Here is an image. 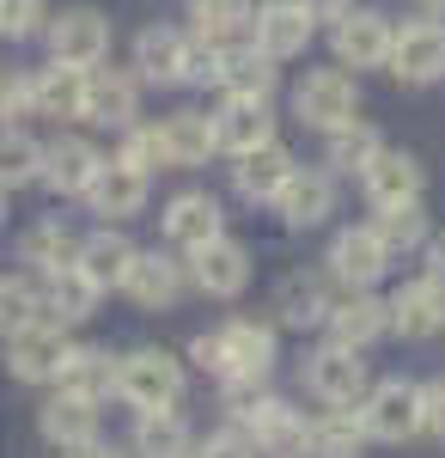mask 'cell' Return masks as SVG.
<instances>
[{"mask_svg": "<svg viewBox=\"0 0 445 458\" xmlns=\"http://www.w3.org/2000/svg\"><path fill=\"white\" fill-rule=\"evenodd\" d=\"M189 354L202 360L214 379H226V386H263V379L274 373V324L232 318V324H220V330L196 336Z\"/></svg>", "mask_w": 445, "mask_h": 458, "instance_id": "cell-1", "label": "cell"}, {"mask_svg": "<svg viewBox=\"0 0 445 458\" xmlns=\"http://www.w3.org/2000/svg\"><path fill=\"white\" fill-rule=\"evenodd\" d=\"M293 116H299L306 129H323V135L360 123V80L348 68H311L306 80L293 86Z\"/></svg>", "mask_w": 445, "mask_h": 458, "instance_id": "cell-2", "label": "cell"}, {"mask_svg": "<svg viewBox=\"0 0 445 458\" xmlns=\"http://www.w3.org/2000/svg\"><path fill=\"white\" fill-rule=\"evenodd\" d=\"M116 397L122 403H135L140 416L147 410H172L177 397H183V360L165 349H135L116 360Z\"/></svg>", "mask_w": 445, "mask_h": 458, "instance_id": "cell-3", "label": "cell"}, {"mask_svg": "<svg viewBox=\"0 0 445 458\" xmlns=\"http://www.w3.org/2000/svg\"><path fill=\"white\" fill-rule=\"evenodd\" d=\"M49 62H62V68H98L104 55H110V19H104L98 6H62V13H49Z\"/></svg>", "mask_w": 445, "mask_h": 458, "instance_id": "cell-4", "label": "cell"}, {"mask_svg": "<svg viewBox=\"0 0 445 458\" xmlns=\"http://www.w3.org/2000/svg\"><path fill=\"white\" fill-rule=\"evenodd\" d=\"M306 391L323 403V410H360L366 403V360L360 349H342V343H323V349L306 360Z\"/></svg>", "mask_w": 445, "mask_h": 458, "instance_id": "cell-5", "label": "cell"}, {"mask_svg": "<svg viewBox=\"0 0 445 458\" xmlns=\"http://www.w3.org/2000/svg\"><path fill=\"white\" fill-rule=\"evenodd\" d=\"M360 434H366V440H384V446L415 440V434H421V386H409V379L373 386L366 403H360Z\"/></svg>", "mask_w": 445, "mask_h": 458, "instance_id": "cell-6", "label": "cell"}, {"mask_svg": "<svg viewBox=\"0 0 445 458\" xmlns=\"http://www.w3.org/2000/svg\"><path fill=\"white\" fill-rule=\"evenodd\" d=\"M68 354L73 343L62 324H25L19 336H6V373L25 379V386H62Z\"/></svg>", "mask_w": 445, "mask_h": 458, "instance_id": "cell-7", "label": "cell"}, {"mask_svg": "<svg viewBox=\"0 0 445 458\" xmlns=\"http://www.w3.org/2000/svg\"><path fill=\"white\" fill-rule=\"evenodd\" d=\"M232 416H239V434L256 453H269V458H299L306 453V416H299L293 403H281V397H250Z\"/></svg>", "mask_w": 445, "mask_h": 458, "instance_id": "cell-8", "label": "cell"}, {"mask_svg": "<svg viewBox=\"0 0 445 458\" xmlns=\"http://www.w3.org/2000/svg\"><path fill=\"white\" fill-rule=\"evenodd\" d=\"M403 86H433L445 80V19H409L403 31L390 37V62Z\"/></svg>", "mask_w": 445, "mask_h": 458, "instance_id": "cell-9", "label": "cell"}, {"mask_svg": "<svg viewBox=\"0 0 445 458\" xmlns=\"http://www.w3.org/2000/svg\"><path fill=\"white\" fill-rule=\"evenodd\" d=\"M135 80H147V86L196 80V37H183L177 25H147L135 37Z\"/></svg>", "mask_w": 445, "mask_h": 458, "instance_id": "cell-10", "label": "cell"}, {"mask_svg": "<svg viewBox=\"0 0 445 458\" xmlns=\"http://www.w3.org/2000/svg\"><path fill=\"white\" fill-rule=\"evenodd\" d=\"M311 37H317V19H311L299 0H263L256 19H250V43H256L269 62H293V55H306Z\"/></svg>", "mask_w": 445, "mask_h": 458, "instance_id": "cell-11", "label": "cell"}, {"mask_svg": "<svg viewBox=\"0 0 445 458\" xmlns=\"http://www.w3.org/2000/svg\"><path fill=\"white\" fill-rule=\"evenodd\" d=\"M390 37H397V25L378 6H348L336 19V31H330V43H336L342 68H384L390 62Z\"/></svg>", "mask_w": 445, "mask_h": 458, "instance_id": "cell-12", "label": "cell"}, {"mask_svg": "<svg viewBox=\"0 0 445 458\" xmlns=\"http://www.w3.org/2000/svg\"><path fill=\"white\" fill-rule=\"evenodd\" d=\"M189 282L202 287L207 300H239L244 287H250V250L239 239H207L202 250H189Z\"/></svg>", "mask_w": 445, "mask_h": 458, "instance_id": "cell-13", "label": "cell"}, {"mask_svg": "<svg viewBox=\"0 0 445 458\" xmlns=\"http://www.w3.org/2000/svg\"><path fill=\"white\" fill-rule=\"evenodd\" d=\"M421 183H427V165L403 153V147H378V159L360 172V190L373 208H397V202H421Z\"/></svg>", "mask_w": 445, "mask_h": 458, "instance_id": "cell-14", "label": "cell"}, {"mask_svg": "<svg viewBox=\"0 0 445 458\" xmlns=\"http://www.w3.org/2000/svg\"><path fill=\"white\" fill-rule=\"evenodd\" d=\"M226 98H274V62L256 49V43H226L214 49V73H207Z\"/></svg>", "mask_w": 445, "mask_h": 458, "instance_id": "cell-15", "label": "cell"}, {"mask_svg": "<svg viewBox=\"0 0 445 458\" xmlns=\"http://www.w3.org/2000/svg\"><path fill=\"white\" fill-rule=\"evenodd\" d=\"M323 324H330V343H342V349H373L378 336L390 330V312H384V300H378V293L348 287L342 300H330Z\"/></svg>", "mask_w": 445, "mask_h": 458, "instance_id": "cell-16", "label": "cell"}, {"mask_svg": "<svg viewBox=\"0 0 445 458\" xmlns=\"http://www.w3.org/2000/svg\"><path fill=\"white\" fill-rule=\"evenodd\" d=\"M135 116H140V80L135 73H86V123H98V129H135Z\"/></svg>", "mask_w": 445, "mask_h": 458, "instance_id": "cell-17", "label": "cell"}, {"mask_svg": "<svg viewBox=\"0 0 445 458\" xmlns=\"http://www.w3.org/2000/svg\"><path fill=\"white\" fill-rule=\"evenodd\" d=\"M384 312H390V330H397V336L427 343V336H440V330H445V293L421 276V282L397 287V293L384 300Z\"/></svg>", "mask_w": 445, "mask_h": 458, "instance_id": "cell-18", "label": "cell"}, {"mask_svg": "<svg viewBox=\"0 0 445 458\" xmlns=\"http://www.w3.org/2000/svg\"><path fill=\"white\" fill-rule=\"evenodd\" d=\"M122 293L135 300L140 312H172L177 293H183V263L159 257V250H135V263L122 276Z\"/></svg>", "mask_w": 445, "mask_h": 458, "instance_id": "cell-19", "label": "cell"}, {"mask_svg": "<svg viewBox=\"0 0 445 458\" xmlns=\"http://www.w3.org/2000/svg\"><path fill=\"white\" fill-rule=\"evenodd\" d=\"M299 172L293 165V153L281 141H263L250 147V153H239V165H232V190H239L244 202H274L281 190H287V177Z\"/></svg>", "mask_w": 445, "mask_h": 458, "instance_id": "cell-20", "label": "cell"}, {"mask_svg": "<svg viewBox=\"0 0 445 458\" xmlns=\"http://www.w3.org/2000/svg\"><path fill=\"white\" fill-rule=\"evenodd\" d=\"M165 239H172L177 250H202L207 239H220V226H226V214H220V202L207 196V190H183V196H172L165 202Z\"/></svg>", "mask_w": 445, "mask_h": 458, "instance_id": "cell-21", "label": "cell"}, {"mask_svg": "<svg viewBox=\"0 0 445 458\" xmlns=\"http://www.w3.org/2000/svg\"><path fill=\"white\" fill-rule=\"evenodd\" d=\"M384 269H390V250L378 245L373 226H348V233H336V245H330V276H336L342 287H373Z\"/></svg>", "mask_w": 445, "mask_h": 458, "instance_id": "cell-22", "label": "cell"}, {"mask_svg": "<svg viewBox=\"0 0 445 458\" xmlns=\"http://www.w3.org/2000/svg\"><path fill=\"white\" fill-rule=\"evenodd\" d=\"M274 208H281V220H287L293 233L323 226V220L336 214V177H330V172H293V177H287V190L274 196Z\"/></svg>", "mask_w": 445, "mask_h": 458, "instance_id": "cell-23", "label": "cell"}, {"mask_svg": "<svg viewBox=\"0 0 445 458\" xmlns=\"http://www.w3.org/2000/svg\"><path fill=\"white\" fill-rule=\"evenodd\" d=\"M104 165V153L92 141H80V135H62V141H49L43 147V183L55 190V196H86V183L98 177Z\"/></svg>", "mask_w": 445, "mask_h": 458, "instance_id": "cell-24", "label": "cell"}, {"mask_svg": "<svg viewBox=\"0 0 445 458\" xmlns=\"http://www.w3.org/2000/svg\"><path fill=\"white\" fill-rule=\"evenodd\" d=\"M86 202H92V214H104V220H129V214L147 208V177H140L135 165H122V159H104L98 177L86 183Z\"/></svg>", "mask_w": 445, "mask_h": 458, "instance_id": "cell-25", "label": "cell"}, {"mask_svg": "<svg viewBox=\"0 0 445 458\" xmlns=\"http://www.w3.org/2000/svg\"><path fill=\"white\" fill-rule=\"evenodd\" d=\"M37 306H43V324H86V318L98 312V287L68 263V269H49V276H43Z\"/></svg>", "mask_w": 445, "mask_h": 458, "instance_id": "cell-26", "label": "cell"}, {"mask_svg": "<svg viewBox=\"0 0 445 458\" xmlns=\"http://www.w3.org/2000/svg\"><path fill=\"white\" fill-rule=\"evenodd\" d=\"M37 434H43L49 446H62V453H80V446L98 440V410L80 403V397H68V391H55V397L37 410Z\"/></svg>", "mask_w": 445, "mask_h": 458, "instance_id": "cell-27", "label": "cell"}, {"mask_svg": "<svg viewBox=\"0 0 445 458\" xmlns=\"http://www.w3.org/2000/svg\"><path fill=\"white\" fill-rule=\"evenodd\" d=\"M274 141V116L263 98H226L220 105V116H214V147H226L232 159L239 153H250V147Z\"/></svg>", "mask_w": 445, "mask_h": 458, "instance_id": "cell-28", "label": "cell"}, {"mask_svg": "<svg viewBox=\"0 0 445 458\" xmlns=\"http://www.w3.org/2000/svg\"><path fill=\"white\" fill-rule=\"evenodd\" d=\"M129 263H135V245H129L116 226H98L92 239H80V250H73V269L98 287V293H104V287H122Z\"/></svg>", "mask_w": 445, "mask_h": 458, "instance_id": "cell-29", "label": "cell"}, {"mask_svg": "<svg viewBox=\"0 0 445 458\" xmlns=\"http://www.w3.org/2000/svg\"><path fill=\"white\" fill-rule=\"evenodd\" d=\"M189 19H196V43H207V49H226V43H250V19H256V0H189Z\"/></svg>", "mask_w": 445, "mask_h": 458, "instance_id": "cell-30", "label": "cell"}, {"mask_svg": "<svg viewBox=\"0 0 445 458\" xmlns=\"http://www.w3.org/2000/svg\"><path fill=\"white\" fill-rule=\"evenodd\" d=\"M86 73L92 68H62V62L37 68L31 73V110L37 116H86Z\"/></svg>", "mask_w": 445, "mask_h": 458, "instance_id": "cell-31", "label": "cell"}, {"mask_svg": "<svg viewBox=\"0 0 445 458\" xmlns=\"http://www.w3.org/2000/svg\"><path fill=\"white\" fill-rule=\"evenodd\" d=\"M159 141H165L172 172L207 165V153H220V147H214V116H202V110H177V116H165V123H159Z\"/></svg>", "mask_w": 445, "mask_h": 458, "instance_id": "cell-32", "label": "cell"}, {"mask_svg": "<svg viewBox=\"0 0 445 458\" xmlns=\"http://www.w3.org/2000/svg\"><path fill=\"white\" fill-rule=\"evenodd\" d=\"M62 391L98 410L104 397H116V360H110L104 349H73L68 367H62Z\"/></svg>", "mask_w": 445, "mask_h": 458, "instance_id": "cell-33", "label": "cell"}, {"mask_svg": "<svg viewBox=\"0 0 445 458\" xmlns=\"http://www.w3.org/2000/svg\"><path fill=\"white\" fill-rule=\"evenodd\" d=\"M196 453V434L177 410H147L135 422V458H189Z\"/></svg>", "mask_w": 445, "mask_h": 458, "instance_id": "cell-34", "label": "cell"}, {"mask_svg": "<svg viewBox=\"0 0 445 458\" xmlns=\"http://www.w3.org/2000/svg\"><path fill=\"white\" fill-rule=\"evenodd\" d=\"M360 416L354 410H323L317 422H306V453L299 458H354L360 453Z\"/></svg>", "mask_w": 445, "mask_h": 458, "instance_id": "cell-35", "label": "cell"}, {"mask_svg": "<svg viewBox=\"0 0 445 458\" xmlns=\"http://www.w3.org/2000/svg\"><path fill=\"white\" fill-rule=\"evenodd\" d=\"M73 250H80V239H73L62 220H37L31 233L19 239V257L31 263L37 276H49V269H68V263H73Z\"/></svg>", "mask_w": 445, "mask_h": 458, "instance_id": "cell-36", "label": "cell"}, {"mask_svg": "<svg viewBox=\"0 0 445 458\" xmlns=\"http://www.w3.org/2000/svg\"><path fill=\"white\" fill-rule=\"evenodd\" d=\"M274 312H281V324H317V318L330 312V293H323V276H287L281 282V293H274Z\"/></svg>", "mask_w": 445, "mask_h": 458, "instance_id": "cell-37", "label": "cell"}, {"mask_svg": "<svg viewBox=\"0 0 445 458\" xmlns=\"http://www.w3.org/2000/svg\"><path fill=\"white\" fill-rule=\"evenodd\" d=\"M373 233H378V245L390 250H415V245H427V208L421 202H397V208H378L373 214Z\"/></svg>", "mask_w": 445, "mask_h": 458, "instance_id": "cell-38", "label": "cell"}, {"mask_svg": "<svg viewBox=\"0 0 445 458\" xmlns=\"http://www.w3.org/2000/svg\"><path fill=\"white\" fill-rule=\"evenodd\" d=\"M43 172V147L25 135V129H13V123H0V190H19V183H37Z\"/></svg>", "mask_w": 445, "mask_h": 458, "instance_id": "cell-39", "label": "cell"}, {"mask_svg": "<svg viewBox=\"0 0 445 458\" xmlns=\"http://www.w3.org/2000/svg\"><path fill=\"white\" fill-rule=\"evenodd\" d=\"M378 147H384V141H378V129L348 123V129H336V135H330V165H336L342 177H360L378 159Z\"/></svg>", "mask_w": 445, "mask_h": 458, "instance_id": "cell-40", "label": "cell"}, {"mask_svg": "<svg viewBox=\"0 0 445 458\" xmlns=\"http://www.w3.org/2000/svg\"><path fill=\"white\" fill-rule=\"evenodd\" d=\"M116 159H122V165H135L140 177L172 172V159H165V141H159V129H147V123L122 129V153H116Z\"/></svg>", "mask_w": 445, "mask_h": 458, "instance_id": "cell-41", "label": "cell"}, {"mask_svg": "<svg viewBox=\"0 0 445 458\" xmlns=\"http://www.w3.org/2000/svg\"><path fill=\"white\" fill-rule=\"evenodd\" d=\"M25 324H43L37 287L31 282H0V336H19Z\"/></svg>", "mask_w": 445, "mask_h": 458, "instance_id": "cell-42", "label": "cell"}, {"mask_svg": "<svg viewBox=\"0 0 445 458\" xmlns=\"http://www.w3.org/2000/svg\"><path fill=\"white\" fill-rule=\"evenodd\" d=\"M49 25V0H0V37H37Z\"/></svg>", "mask_w": 445, "mask_h": 458, "instance_id": "cell-43", "label": "cell"}, {"mask_svg": "<svg viewBox=\"0 0 445 458\" xmlns=\"http://www.w3.org/2000/svg\"><path fill=\"white\" fill-rule=\"evenodd\" d=\"M25 110H31V73H13V68H0V123L25 116Z\"/></svg>", "mask_w": 445, "mask_h": 458, "instance_id": "cell-44", "label": "cell"}, {"mask_svg": "<svg viewBox=\"0 0 445 458\" xmlns=\"http://www.w3.org/2000/svg\"><path fill=\"white\" fill-rule=\"evenodd\" d=\"M189 458H256V446L244 440L239 428H220V434H207V440H202Z\"/></svg>", "mask_w": 445, "mask_h": 458, "instance_id": "cell-45", "label": "cell"}, {"mask_svg": "<svg viewBox=\"0 0 445 458\" xmlns=\"http://www.w3.org/2000/svg\"><path fill=\"white\" fill-rule=\"evenodd\" d=\"M421 428L445 440V379H433V386H421Z\"/></svg>", "mask_w": 445, "mask_h": 458, "instance_id": "cell-46", "label": "cell"}, {"mask_svg": "<svg viewBox=\"0 0 445 458\" xmlns=\"http://www.w3.org/2000/svg\"><path fill=\"white\" fill-rule=\"evenodd\" d=\"M427 282L445 293V233H440V239H427Z\"/></svg>", "mask_w": 445, "mask_h": 458, "instance_id": "cell-47", "label": "cell"}, {"mask_svg": "<svg viewBox=\"0 0 445 458\" xmlns=\"http://www.w3.org/2000/svg\"><path fill=\"white\" fill-rule=\"evenodd\" d=\"M299 6H306L311 19H342V13L354 6V0H299Z\"/></svg>", "mask_w": 445, "mask_h": 458, "instance_id": "cell-48", "label": "cell"}, {"mask_svg": "<svg viewBox=\"0 0 445 458\" xmlns=\"http://www.w3.org/2000/svg\"><path fill=\"white\" fill-rule=\"evenodd\" d=\"M62 458H122L116 446H104V440H92V446H80V453H62Z\"/></svg>", "mask_w": 445, "mask_h": 458, "instance_id": "cell-49", "label": "cell"}, {"mask_svg": "<svg viewBox=\"0 0 445 458\" xmlns=\"http://www.w3.org/2000/svg\"><path fill=\"white\" fill-rule=\"evenodd\" d=\"M421 6V19H445V0H415Z\"/></svg>", "mask_w": 445, "mask_h": 458, "instance_id": "cell-50", "label": "cell"}, {"mask_svg": "<svg viewBox=\"0 0 445 458\" xmlns=\"http://www.w3.org/2000/svg\"><path fill=\"white\" fill-rule=\"evenodd\" d=\"M0 220H6V190H0Z\"/></svg>", "mask_w": 445, "mask_h": 458, "instance_id": "cell-51", "label": "cell"}]
</instances>
